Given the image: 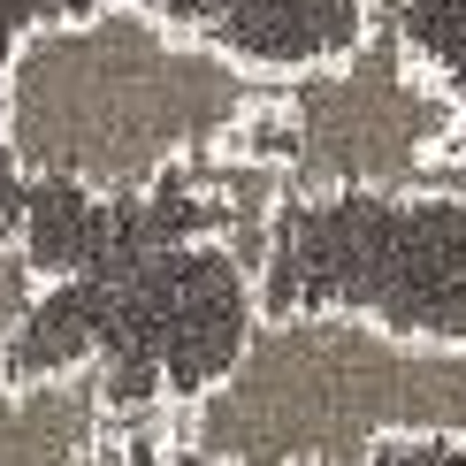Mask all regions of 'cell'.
Returning a JSON list of instances; mask_svg holds the SVG:
<instances>
[{
	"label": "cell",
	"mask_w": 466,
	"mask_h": 466,
	"mask_svg": "<svg viewBox=\"0 0 466 466\" xmlns=\"http://www.w3.org/2000/svg\"><path fill=\"white\" fill-rule=\"evenodd\" d=\"M283 69L161 0H69L0 54V161L76 199H146L207 177Z\"/></svg>",
	"instance_id": "cell-1"
},
{
	"label": "cell",
	"mask_w": 466,
	"mask_h": 466,
	"mask_svg": "<svg viewBox=\"0 0 466 466\" xmlns=\"http://www.w3.org/2000/svg\"><path fill=\"white\" fill-rule=\"evenodd\" d=\"M153 443L191 466H382L459 451V344L367 299L260 306L229 360L161 405Z\"/></svg>",
	"instance_id": "cell-2"
},
{
	"label": "cell",
	"mask_w": 466,
	"mask_h": 466,
	"mask_svg": "<svg viewBox=\"0 0 466 466\" xmlns=\"http://www.w3.org/2000/svg\"><path fill=\"white\" fill-rule=\"evenodd\" d=\"M222 161H245L290 207H443L466 168V92L375 24L329 62L283 69Z\"/></svg>",
	"instance_id": "cell-3"
},
{
	"label": "cell",
	"mask_w": 466,
	"mask_h": 466,
	"mask_svg": "<svg viewBox=\"0 0 466 466\" xmlns=\"http://www.w3.org/2000/svg\"><path fill=\"white\" fill-rule=\"evenodd\" d=\"M0 466H146V436L100 360L0 367Z\"/></svg>",
	"instance_id": "cell-4"
},
{
	"label": "cell",
	"mask_w": 466,
	"mask_h": 466,
	"mask_svg": "<svg viewBox=\"0 0 466 466\" xmlns=\"http://www.w3.org/2000/svg\"><path fill=\"white\" fill-rule=\"evenodd\" d=\"M398 8H405V0H367V15H382V24H390Z\"/></svg>",
	"instance_id": "cell-5"
}]
</instances>
